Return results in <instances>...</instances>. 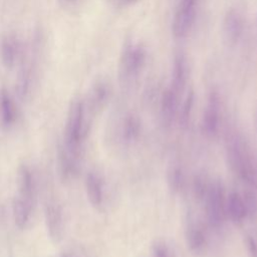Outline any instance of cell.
I'll list each match as a JSON object with an SVG mask.
<instances>
[{
  "instance_id": "6da1fadb",
  "label": "cell",
  "mask_w": 257,
  "mask_h": 257,
  "mask_svg": "<svg viewBox=\"0 0 257 257\" xmlns=\"http://www.w3.org/2000/svg\"><path fill=\"white\" fill-rule=\"evenodd\" d=\"M226 156L233 174L247 186L257 188V161L240 133L228 134Z\"/></svg>"
},
{
  "instance_id": "7a4b0ae2",
  "label": "cell",
  "mask_w": 257,
  "mask_h": 257,
  "mask_svg": "<svg viewBox=\"0 0 257 257\" xmlns=\"http://www.w3.org/2000/svg\"><path fill=\"white\" fill-rule=\"evenodd\" d=\"M85 102L76 98L72 100L67 111L64 125L62 147L74 160L80 162L83 145L89 131Z\"/></svg>"
},
{
  "instance_id": "3957f363",
  "label": "cell",
  "mask_w": 257,
  "mask_h": 257,
  "mask_svg": "<svg viewBox=\"0 0 257 257\" xmlns=\"http://www.w3.org/2000/svg\"><path fill=\"white\" fill-rule=\"evenodd\" d=\"M225 189L220 181H211L206 196L204 198L207 222L211 228L218 230L223 227L226 219Z\"/></svg>"
},
{
  "instance_id": "277c9868",
  "label": "cell",
  "mask_w": 257,
  "mask_h": 257,
  "mask_svg": "<svg viewBox=\"0 0 257 257\" xmlns=\"http://www.w3.org/2000/svg\"><path fill=\"white\" fill-rule=\"evenodd\" d=\"M146 63V51L144 47L136 43H127L122 50L119 60V78L124 84L136 80Z\"/></svg>"
},
{
  "instance_id": "5b68a950",
  "label": "cell",
  "mask_w": 257,
  "mask_h": 257,
  "mask_svg": "<svg viewBox=\"0 0 257 257\" xmlns=\"http://www.w3.org/2000/svg\"><path fill=\"white\" fill-rule=\"evenodd\" d=\"M44 221L47 235L53 242L61 240L64 233V212L60 201L53 193H49L44 201Z\"/></svg>"
},
{
  "instance_id": "8992f818",
  "label": "cell",
  "mask_w": 257,
  "mask_h": 257,
  "mask_svg": "<svg viewBox=\"0 0 257 257\" xmlns=\"http://www.w3.org/2000/svg\"><path fill=\"white\" fill-rule=\"evenodd\" d=\"M221 101L217 91H211L202 116V132L207 138H215L220 128Z\"/></svg>"
},
{
  "instance_id": "52a82bcc",
  "label": "cell",
  "mask_w": 257,
  "mask_h": 257,
  "mask_svg": "<svg viewBox=\"0 0 257 257\" xmlns=\"http://www.w3.org/2000/svg\"><path fill=\"white\" fill-rule=\"evenodd\" d=\"M37 194V181L33 169L23 164L18 168L17 172V193L16 195L27 200L36 201Z\"/></svg>"
},
{
  "instance_id": "ba28073f",
  "label": "cell",
  "mask_w": 257,
  "mask_h": 257,
  "mask_svg": "<svg viewBox=\"0 0 257 257\" xmlns=\"http://www.w3.org/2000/svg\"><path fill=\"white\" fill-rule=\"evenodd\" d=\"M185 240L189 250L192 253H203L208 243L207 234L203 225L195 220L188 222L185 229Z\"/></svg>"
},
{
  "instance_id": "9c48e42d",
  "label": "cell",
  "mask_w": 257,
  "mask_h": 257,
  "mask_svg": "<svg viewBox=\"0 0 257 257\" xmlns=\"http://www.w3.org/2000/svg\"><path fill=\"white\" fill-rule=\"evenodd\" d=\"M85 193L88 202L95 209H99L104 202V185L101 176L96 171H89L84 179Z\"/></svg>"
},
{
  "instance_id": "30bf717a",
  "label": "cell",
  "mask_w": 257,
  "mask_h": 257,
  "mask_svg": "<svg viewBox=\"0 0 257 257\" xmlns=\"http://www.w3.org/2000/svg\"><path fill=\"white\" fill-rule=\"evenodd\" d=\"M243 33V19L241 14L235 10L230 9L223 21V34L226 43L229 46H234L238 43Z\"/></svg>"
},
{
  "instance_id": "8fae6325",
  "label": "cell",
  "mask_w": 257,
  "mask_h": 257,
  "mask_svg": "<svg viewBox=\"0 0 257 257\" xmlns=\"http://www.w3.org/2000/svg\"><path fill=\"white\" fill-rule=\"evenodd\" d=\"M35 203L15 195L12 203V217L15 226L20 229H26L33 218Z\"/></svg>"
},
{
  "instance_id": "7c38bea8",
  "label": "cell",
  "mask_w": 257,
  "mask_h": 257,
  "mask_svg": "<svg viewBox=\"0 0 257 257\" xmlns=\"http://www.w3.org/2000/svg\"><path fill=\"white\" fill-rule=\"evenodd\" d=\"M18 118V109L14 98L8 90H0V126L4 130L13 127Z\"/></svg>"
},
{
  "instance_id": "4fadbf2b",
  "label": "cell",
  "mask_w": 257,
  "mask_h": 257,
  "mask_svg": "<svg viewBox=\"0 0 257 257\" xmlns=\"http://www.w3.org/2000/svg\"><path fill=\"white\" fill-rule=\"evenodd\" d=\"M195 18L196 7L178 6L172 26L174 35L178 38L186 37L194 25Z\"/></svg>"
},
{
  "instance_id": "5bb4252c",
  "label": "cell",
  "mask_w": 257,
  "mask_h": 257,
  "mask_svg": "<svg viewBox=\"0 0 257 257\" xmlns=\"http://www.w3.org/2000/svg\"><path fill=\"white\" fill-rule=\"evenodd\" d=\"M179 96L170 86L166 88L162 94L160 114L162 123L165 126H171L174 120L177 118Z\"/></svg>"
},
{
  "instance_id": "9a60e30c",
  "label": "cell",
  "mask_w": 257,
  "mask_h": 257,
  "mask_svg": "<svg viewBox=\"0 0 257 257\" xmlns=\"http://www.w3.org/2000/svg\"><path fill=\"white\" fill-rule=\"evenodd\" d=\"M21 46L17 37L13 34H6L0 41V57L7 68H12L18 61Z\"/></svg>"
},
{
  "instance_id": "2e32d148",
  "label": "cell",
  "mask_w": 257,
  "mask_h": 257,
  "mask_svg": "<svg viewBox=\"0 0 257 257\" xmlns=\"http://www.w3.org/2000/svg\"><path fill=\"white\" fill-rule=\"evenodd\" d=\"M227 218L235 225L242 224L247 218V211L242 194L233 191L229 193L226 200Z\"/></svg>"
},
{
  "instance_id": "e0dca14e",
  "label": "cell",
  "mask_w": 257,
  "mask_h": 257,
  "mask_svg": "<svg viewBox=\"0 0 257 257\" xmlns=\"http://www.w3.org/2000/svg\"><path fill=\"white\" fill-rule=\"evenodd\" d=\"M187 62L183 54H177L174 60L172 81L170 87L178 94H182L187 82Z\"/></svg>"
},
{
  "instance_id": "ac0fdd59",
  "label": "cell",
  "mask_w": 257,
  "mask_h": 257,
  "mask_svg": "<svg viewBox=\"0 0 257 257\" xmlns=\"http://www.w3.org/2000/svg\"><path fill=\"white\" fill-rule=\"evenodd\" d=\"M109 94H110V90L106 82L99 81L95 83L89 95L88 104L86 106L87 110H89L90 113H95L101 110L106 104V102L108 101Z\"/></svg>"
},
{
  "instance_id": "d6986e66",
  "label": "cell",
  "mask_w": 257,
  "mask_h": 257,
  "mask_svg": "<svg viewBox=\"0 0 257 257\" xmlns=\"http://www.w3.org/2000/svg\"><path fill=\"white\" fill-rule=\"evenodd\" d=\"M167 184L170 191L179 194L184 190L186 184L185 173L183 167L178 162H173L167 170Z\"/></svg>"
},
{
  "instance_id": "ffe728a7",
  "label": "cell",
  "mask_w": 257,
  "mask_h": 257,
  "mask_svg": "<svg viewBox=\"0 0 257 257\" xmlns=\"http://www.w3.org/2000/svg\"><path fill=\"white\" fill-rule=\"evenodd\" d=\"M142 125L139 117L135 114H128L125 116L121 126V139L123 143L132 145L136 143L141 136Z\"/></svg>"
},
{
  "instance_id": "44dd1931",
  "label": "cell",
  "mask_w": 257,
  "mask_h": 257,
  "mask_svg": "<svg viewBox=\"0 0 257 257\" xmlns=\"http://www.w3.org/2000/svg\"><path fill=\"white\" fill-rule=\"evenodd\" d=\"M194 92L193 90H190L186 96V98L183 101V104L181 106V109L179 111L178 117V122L179 126L181 130L185 131L188 128L191 117H192V112H193V107H194Z\"/></svg>"
},
{
  "instance_id": "7402d4cb",
  "label": "cell",
  "mask_w": 257,
  "mask_h": 257,
  "mask_svg": "<svg viewBox=\"0 0 257 257\" xmlns=\"http://www.w3.org/2000/svg\"><path fill=\"white\" fill-rule=\"evenodd\" d=\"M151 250L153 257H176V254L170 245L163 240H156L152 244Z\"/></svg>"
},
{
  "instance_id": "603a6c76",
  "label": "cell",
  "mask_w": 257,
  "mask_h": 257,
  "mask_svg": "<svg viewBox=\"0 0 257 257\" xmlns=\"http://www.w3.org/2000/svg\"><path fill=\"white\" fill-rule=\"evenodd\" d=\"M209 185H210V182L207 180L206 177L201 176V175L196 176L195 179H194V182H193V193H194V196L197 199L204 200V198L206 196V193L208 191Z\"/></svg>"
},
{
  "instance_id": "cb8c5ba5",
  "label": "cell",
  "mask_w": 257,
  "mask_h": 257,
  "mask_svg": "<svg viewBox=\"0 0 257 257\" xmlns=\"http://www.w3.org/2000/svg\"><path fill=\"white\" fill-rule=\"evenodd\" d=\"M242 196H243V200L245 203L248 217L254 216L257 213V198H256V196L254 195L253 192H250V191L244 192L242 194Z\"/></svg>"
},
{
  "instance_id": "d4e9b609",
  "label": "cell",
  "mask_w": 257,
  "mask_h": 257,
  "mask_svg": "<svg viewBox=\"0 0 257 257\" xmlns=\"http://www.w3.org/2000/svg\"><path fill=\"white\" fill-rule=\"evenodd\" d=\"M245 245L250 257H257V241L250 235L246 236Z\"/></svg>"
},
{
  "instance_id": "484cf974",
  "label": "cell",
  "mask_w": 257,
  "mask_h": 257,
  "mask_svg": "<svg viewBox=\"0 0 257 257\" xmlns=\"http://www.w3.org/2000/svg\"><path fill=\"white\" fill-rule=\"evenodd\" d=\"M198 0H181L179 6L182 7H196Z\"/></svg>"
},
{
  "instance_id": "4316f807",
  "label": "cell",
  "mask_w": 257,
  "mask_h": 257,
  "mask_svg": "<svg viewBox=\"0 0 257 257\" xmlns=\"http://www.w3.org/2000/svg\"><path fill=\"white\" fill-rule=\"evenodd\" d=\"M60 1H62V2H64V3H69V2H72V1H74V0H60Z\"/></svg>"
},
{
  "instance_id": "83f0119b",
  "label": "cell",
  "mask_w": 257,
  "mask_h": 257,
  "mask_svg": "<svg viewBox=\"0 0 257 257\" xmlns=\"http://www.w3.org/2000/svg\"><path fill=\"white\" fill-rule=\"evenodd\" d=\"M60 257H70V256H68V255H63V256H60Z\"/></svg>"
}]
</instances>
